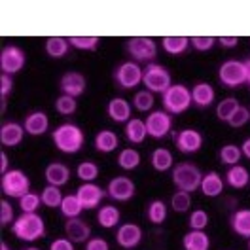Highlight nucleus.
Returning a JSON list of instances; mask_svg holds the SVG:
<instances>
[{
  "label": "nucleus",
  "mask_w": 250,
  "mask_h": 250,
  "mask_svg": "<svg viewBox=\"0 0 250 250\" xmlns=\"http://www.w3.org/2000/svg\"><path fill=\"white\" fill-rule=\"evenodd\" d=\"M51 141L55 144V148L61 154H78L80 150L85 144V133L82 131V127L72 122H64V124L57 125L51 131Z\"/></svg>",
  "instance_id": "nucleus-1"
},
{
  "label": "nucleus",
  "mask_w": 250,
  "mask_h": 250,
  "mask_svg": "<svg viewBox=\"0 0 250 250\" xmlns=\"http://www.w3.org/2000/svg\"><path fill=\"white\" fill-rule=\"evenodd\" d=\"M14 237L25 243H34L42 237H46V222L38 212H21L16 222L10 226Z\"/></svg>",
  "instance_id": "nucleus-2"
},
{
  "label": "nucleus",
  "mask_w": 250,
  "mask_h": 250,
  "mask_svg": "<svg viewBox=\"0 0 250 250\" xmlns=\"http://www.w3.org/2000/svg\"><path fill=\"white\" fill-rule=\"evenodd\" d=\"M171 180L176 189L193 193V191H197L199 186H201L203 172H201V169L195 163H191V161H180V163H176L172 167Z\"/></svg>",
  "instance_id": "nucleus-3"
},
{
  "label": "nucleus",
  "mask_w": 250,
  "mask_h": 250,
  "mask_svg": "<svg viewBox=\"0 0 250 250\" xmlns=\"http://www.w3.org/2000/svg\"><path fill=\"white\" fill-rule=\"evenodd\" d=\"M161 104H163V110L169 112L171 116L184 114L193 104V101H191V87H188L184 83H172L171 87L161 95Z\"/></svg>",
  "instance_id": "nucleus-4"
},
{
  "label": "nucleus",
  "mask_w": 250,
  "mask_h": 250,
  "mask_svg": "<svg viewBox=\"0 0 250 250\" xmlns=\"http://www.w3.org/2000/svg\"><path fill=\"white\" fill-rule=\"evenodd\" d=\"M0 189L6 199H21L31 191V178L21 169H10L8 172L0 174Z\"/></svg>",
  "instance_id": "nucleus-5"
},
{
  "label": "nucleus",
  "mask_w": 250,
  "mask_h": 250,
  "mask_svg": "<svg viewBox=\"0 0 250 250\" xmlns=\"http://www.w3.org/2000/svg\"><path fill=\"white\" fill-rule=\"evenodd\" d=\"M218 80L220 83L228 89H237L247 83L249 80V66L245 61L239 59H228L220 64L218 68Z\"/></svg>",
  "instance_id": "nucleus-6"
},
{
  "label": "nucleus",
  "mask_w": 250,
  "mask_h": 250,
  "mask_svg": "<svg viewBox=\"0 0 250 250\" xmlns=\"http://www.w3.org/2000/svg\"><path fill=\"white\" fill-rule=\"evenodd\" d=\"M142 85H146L144 89L152 91V93H165L172 85V76L169 68L165 64L159 62H150L144 66V76H142Z\"/></svg>",
  "instance_id": "nucleus-7"
},
{
  "label": "nucleus",
  "mask_w": 250,
  "mask_h": 250,
  "mask_svg": "<svg viewBox=\"0 0 250 250\" xmlns=\"http://www.w3.org/2000/svg\"><path fill=\"white\" fill-rule=\"evenodd\" d=\"M127 53L131 55V59L135 62H154L157 57V42L150 36H133L127 40L125 44Z\"/></svg>",
  "instance_id": "nucleus-8"
},
{
  "label": "nucleus",
  "mask_w": 250,
  "mask_h": 250,
  "mask_svg": "<svg viewBox=\"0 0 250 250\" xmlns=\"http://www.w3.org/2000/svg\"><path fill=\"white\" fill-rule=\"evenodd\" d=\"M142 76H144V68L135 61H124L114 70V82L118 83V87L127 91L137 89L142 83Z\"/></svg>",
  "instance_id": "nucleus-9"
},
{
  "label": "nucleus",
  "mask_w": 250,
  "mask_h": 250,
  "mask_svg": "<svg viewBox=\"0 0 250 250\" xmlns=\"http://www.w3.org/2000/svg\"><path fill=\"white\" fill-rule=\"evenodd\" d=\"M144 122H146V129H148V137H152L156 141H161L172 133V116L163 108L152 110Z\"/></svg>",
  "instance_id": "nucleus-10"
},
{
  "label": "nucleus",
  "mask_w": 250,
  "mask_h": 250,
  "mask_svg": "<svg viewBox=\"0 0 250 250\" xmlns=\"http://www.w3.org/2000/svg\"><path fill=\"white\" fill-rule=\"evenodd\" d=\"M27 64V53L16 44L4 46L0 51V70L2 74H10L14 76L19 70H23V66Z\"/></svg>",
  "instance_id": "nucleus-11"
},
{
  "label": "nucleus",
  "mask_w": 250,
  "mask_h": 250,
  "mask_svg": "<svg viewBox=\"0 0 250 250\" xmlns=\"http://www.w3.org/2000/svg\"><path fill=\"white\" fill-rule=\"evenodd\" d=\"M137 193V186L135 182L125 176V174H118L114 178H110L108 184H106V195L110 199H114L116 203H127L135 197Z\"/></svg>",
  "instance_id": "nucleus-12"
},
{
  "label": "nucleus",
  "mask_w": 250,
  "mask_h": 250,
  "mask_svg": "<svg viewBox=\"0 0 250 250\" xmlns=\"http://www.w3.org/2000/svg\"><path fill=\"white\" fill-rule=\"evenodd\" d=\"M172 139H174V144L178 148L180 154H186V156H191V154H197L201 148H203V133L197 131V129H180L178 133H172Z\"/></svg>",
  "instance_id": "nucleus-13"
},
{
  "label": "nucleus",
  "mask_w": 250,
  "mask_h": 250,
  "mask_svg": "<svg viewBox=\"0 0 250 250\" xmlns=\"http://www.w3.org/2000/svg\"><path fill=\"white\" fill-rule=\"evenodd\" d=\"M76 195H78L80 203L83 207V210H93L99 208L103 199L108 197L106 195V188H101L95 182H82L76 189Z\"/></svg>",
  "instance_id": "nucleus-14"
},
{
  "label": "nucleus",
  "mask_w": 250,
  "mask_h": 250,
  "mask_svg": "<svg viewBox=\"0 0 250 250\" xmlns=\"http://www.w3.org/2000/svg\"><path fill=\"white\" fill-rule=\"evenodd\" d=\"M142 237H144V231H142V228L139 224L125 222V224H120L116 228V243L124 250L137 249L142 243Z\"/></svg>",
  "instance_id": "nucleus-15"
},
{
  "label": "nucleus",
  "mask_w": 250,
  "mask_h": 250,
  "mask_svg": "<svg viewBox=\"0 0 250 250\" xmlns=\"http://www.w3.org/2000/svg\"><path fill=\"white\" fill-rule=\"evenodd\" d=\"M59 89H61L62 95H68V97L78 99L87 89V80H85V76L82 72H76V70L64 72L61 76V80H59Z\"/></svg>",
  "instance_id": "nucleus-16"
},
{
  "label": "nucleus",
  "mask_w": 250,
  "mask_h": 250,
  "mask_svg": "<svg viewBox=\"0 0 250 250\" xmlns=\"http://www.w3.org/2000/svg\"><path fill=\"white\" fill-rule=\"evenodd\" d=\"M64 237H68L74 245H85L91 239V226L82 218H72L64 222Z\"/></svg>",
  "instance_id": "nucleus-17"
},
{
  "label": "nucleus",
  "mask_w": 250,
  "mask_h": 250,
  "mask_svg": "<svg viewBox=\"0 0 250 250\" xmlns=\"http://www.w3.org/2000/svg\"><path fill=\"white\" fill-rule=\"evenodd\" d=\"M23 127L27 131V135L31 137H42L49 131V116L44 110H32L25 116Z\"/></svg>",
  "instance_id": "nucleus-18"
},
{
  "label": "nucleus",
  "mask_w": 250,
  "mask_h": 250,
  "mask_svg": "<svg viewBox=\"0 0 250 250\" xmlns=\"http://www.w3.org/2000/svg\"><path fill=\"white\" fill-rule=\"evenodd\" d=\"M25 127L17 122H6L0 127V144L4 148H17L25 139Z\"/></svg>",
  "instance_id": "nucleus-19"
},
{
  "label": "nucleus",
  "mask_w": 250,
  "mask_h": 250,
  "mask_svg": "<svg viewBox=\"0 0 250 250\" xmlns=\"http://www.w3.org/2000/svg\"><path fill=\"white\" fill-rule=\"evenodd\" d=\"M191 101L197 108H208L216 101V89L208 82H197L191 87Z\"/></svg>",
  "instance_id": "nucleus-20"
},
{
  "label": "nucleus",
  "mask_w": 250,
  "mask_h": 250,
  "mask_svg": "<svg viewBox=\"0 0 250 250\" xmlns=\"http://www.w3.org/2000/svg\"><path fill=\"white\" fill-rule=\"evenodd\" d=\"M44 178H46V184H49V186H66L70 180V167L61 163V161H51L44 169Z\"/></svg>",
  "instance_id": "nucleus-21"
},
{
  "label": "nucleus",
  "mask_w": 250,
  "mask_h": 250,
  "mask_svg": "<svg viewBox=\"0 0 250 250\" xmlns=\"http://www.w3.org/2000/svg\"><path fill=\"white\" fill-rule=\"evenodd\" d=\"M226 189V180L222 178V174L216 171H210L203 174V180H201V186H199V191L203 193L205 197L208 199H216L224 193Z\"/></svg>",
  "instance_id": "nucleus-22"
},
{
  "label": "nucleus",
  "mask_w": 250,
  "mask_h": 250,
  "mask_svg": "<svg viewBox=\"0 0 250 250\" xmlns=\"http://www.w3.org/2000/svg\"><path fill=\"white\" fill-rule=\"evenodd\" d=\"M106 114L116 124H127L131 120V104L124 97H112L106 104Z\"/></svg>",
  "instance_id": "nucleus-23"
},
{
  "label": "nucleus",
  "mask_w": 250,
  "mask_h": 250,
  "mask_svg": "<svg viewBox=\"0 0 250 250\" xmlns=\"http://www.w3.org/2000/svg\"><path fill=\"white\" fill-rule=\"evenodd\" d=\"M93 146L99 154H112V152H116L120 148V137L112 129H101L95 135Z\"/></svg>",
  "instance_id": "nucleus-24"
},
{
  "label": "nucleus",
  "mask_w": 250,
  "mask_h": 250,
  "mask_svg": "<svg viewBox=\"0 0 250 250\" xmlns=\"http://www.w3.org/2000/svg\"><path fill=\"white\" fill-rule=\"evenodd\" d=\"M97 224L103 229H114L122 224V210L116 205H103L97 208Z\"/></svg>",
  "instance_id": "nucleus-25"
},
{
  "label": "nucleus",
  "mask_w": 250,
  "mask_h": 250,
  "mask_svg": "<svg viewBox=\"0 0 250 250\" xmlns=\"http://www.w3.org/2000/svg\"><path fill=\"white\" fill-rule=\"evenodd\" d=\"M226 186L233 188V189H245L247 186H250V172L245 165H233L228 167V171L224 174Z\"/></svg>",
  "instance_id": "nucleus-26"
},
{
  "label": "nucleus",
  "mask_w": 250,
  "mask_h": 250,
  "mask_svg": "<svg viewBox=\"0 0 250 250\" xmlns=\"http://www.w3.org/2000/svg\"><path fill=\"white\" fill-rule=\"evenodd\" d=\"M124 135H125V139L131 142V144H135V146L142 144V142L146 141V137H148L146 122L141 120V118H131V120L125 124Z\"/></svg>",
  "instance_id": "nucleus-27"
},
{
  "label": "nucleus",
  "mask_w": 250,
  "mask_h": 250,
  "mask_svg": "<svg viewBox=\"0 0 250 250\" xmlns=\"http://www.w3.org/2000/svg\"><path fill=\"white\" fill-rule=\"evenodd\" d=\"M229 228L235 235L250 239V208H237L229 216Z\"/></svg>",
  "instance_id": "nucleus-28"
},
{
  "label": "nucleus",
  "mask_w": 250,
  "mask_h": 250,
  "mask_svg": "<svg viewBox=\"0 0 250 250\" xmlns=\"http://www.w3.org/2000/svg\"><path fill=\"white\" fill-rule=\"evenodd\" d=\"M150 165H152V169L157 172L172 171V167H174V156H172V152L169 148L159 146V148H156V150L150 154Z\"/></svg>",
  "instance_id": "nucleus-29"
},
{
  "label": "nucleus",
  "mask_w": 250,
  "mask_h": 250,
  "mask_svg": "<svg viewBox=\"0 0 250 250\" xmlns=\"http://www.w3.org/2000/svg\"><path fill=\"white\" fill-rule=\"evenodd\" d=\"M182 249L184 250H210V237L207 231L189 229L182 237Z\"/></svg>",
  "instance_id": "nucleus-30"
},
{
  "label": "nucleus",
  "mask_w": 250,
  "mask_h": 250,
  "mask_svg": "<svg viewBox=\"0 0 250 250\" xmlns=\"http://www.w3.org/2000/svg\"><path fill=\"white\" fill-rule=\"evenodd\" d=\"M189 44V36H163L161 38V47L165 53H169L172 57H180L188 51Z\"/></svg>",
  "instance_id": "nucleus-31"
},
{
  "label": "nucleus",
  "mask_w": 250,
  "mask_h": 250,
  "mask_svg": "<svg viewBox=\"0 0 250 250\" xmlns=\"http://www.w3.org/2000/svg\"><path fill=\"white\" fill-rule=\"evenodd\" d=\"M116 161H118V167L122 169V171H135V169H139V165H141L142 161V156L141 152L137 150V148H122L120 152H118V157H116Z\"/></svg>",
  "instance_id": "nucleus-32"
},
{
  "label": "nucleus",
  "mask_w": 250,
  "mask_h": 250,
  "mask_svg": "<svg viewBox=\"0 0 250 250\" xmlns=\"http://www.w3.org/2000/svg\"><path fill=\"white\" fill-rule=\"evenodd\" d=\"M167 214H169V205L163 199H152L146 207V218L154 226H161L167 220Z\"/></svg>",
  "instance_id": "nucleus-33"
},
{
  "label": "nucleus",
  "mask_w": 250,
  "mask_h": 250,
  "mask_svg": "<svg viewBox=\"0 0 250 250\" xmlns=\"http://www.w3.org/2000/svg\"><path fill=\"white\" fill-rule=\"evenodd\" d=\"M44 49H46V53L51 59H62L70 49V42L64 36H49L46 40Z\"/></svg>",
  "instance_id": "nucleus-34"
},
{
  "label": "nucleus",
  "mask_w": 250,
  "mask_h": 250,
  "mask_svg": "<svg viewBox=\"0 0 250 250\" xmlns=\"http://www.w3.org/2000/svg\"><path fill=\"white\" fill-rule=\"evenodd\" d=\"M59 212H61L62 218L72 220V218H80V214L83 212V207L80 203L78 195L76 193H68L62 197V203L59 207Z\"/></svg>",
  "instance_id": "nucleus-35"
},
{
  "label": "nucleus",
  "mask_w": 250,
  "mask_h": 250,
  "mask_svg": "<svg viewBox=\"0 0 250 250\" xmlns=\"http://www.w3.org/2000/svg\"><path fill=\"white\" fill-rule=\"evenodd\" d=\"M218 159L224 163V165H228V167L239 165V163H241V159H243L241 146H237V144H233V142L224 144V146L220 148V152H218Z\"/></svg>",
  "instance_id": "nucleus-36"
},
{
  "label": "nucleus",
  "mask_w": 250,
  "mask_h": 250,
  "mask_svg": "<svg viewBox=\"0 0 250 250\" xmlns=\"http://www.w3.org/2000/svg\"><path fill=\"white\" fill-rule=\"evenodd\" d=\"M99 174H101V167L91 159L80 161L78 167H76V176L82 182H95L99 178Z\"/></svg>",
  "instance_id": "nucleus-37"
},
{
  "label": "nucleus",
  "mask_w": 250,
  "mask_h": 250,
  "mask_svg": "<svg viewBox=\"0 0 250 250\" xmlns=\"http://www.w3.org/2000/svg\"><path fill=\"white\" fill-rule=\"evenodd\" d=\"M40 197H42V205H44L46 208H59L64 195H62L61 188L46 184L44 189L40 191Z\"/></svg>",
  "instance_id": "nucleus-38"
},
{
  "label": "nucleus",
  "mask_w": 250,
  "mask_h": 250,
  "mask_svg": "<svg viewBox=\"0 0 250 250\" xmlns=\"http://www.w3.org/2000/svg\"><path fill=\"white\" fill-rule=\"evenodd\" d=\"M154 104H156V97L152 91H148V89H141V91H137L135 97H133V108L139 110V112H146V114H150L152 110H154Z\"/></svg>",
  "instance_id": "nucleus-39"
},
{
  "label": "nucleus",
  "mask_w": 250,
  "mask_h": 250,
  "mask_svg": "<svg viewBox=\"0 0 250 250\" xmlns=\"http://www.w3.org/2000/svg\"><path fill=\"white\" fill-rule=\"evenodd\" d=\"M239 106H241V103L235 97H226V99H222L218 104H216V118H218L220 122H226L228 124Z\"/></svg>",
  "instance_id": "nucleus-40"
},
{
  "label": "nucleus",
  "mask_w": 250,
  "mask_h": 250,
  "mask_svg": "<svg viewBox=\"0 0 250 250\" xmlns=\"http://www.w3.org/2000/svg\"><path fill=\"white\" fill-rule=\"evenodd\" d=\"M169 207H171L174 212H178V214H186V212H189V208H191V193L176 189V191L171 195Z\"/></svg>",
  "instance_id": "nucleus-41"
},
{
  "label": "nucleus",
  "mask_w": 250,
  "mask_h": 250,
  "mask_svg": "<svg viewBox=\"0 0 250 250\" xmlns=\"http://www.w3.org/2000/svg\"><path fill=\"white\" fill-rule=\"evenodd\" d=\"M208 224H210V216H208V212L203 210V208H195V210H191L189 216H188V228H189V229L205 231V229L208 228Z\"/></svg>",
  "instance_id": "nucleus-42"
},
{
  "label": "nucleus",
  "mask_w": 250,
  "mask_h": 250,
  "mask_svg": "<svg viewBox=\"0 0 250 250\" xmlns=\"http://www.w3.org/2000/svg\"><path fill=\"white\" fill-rule=\"evenodd\" d=\"M78 110V101L74 97H68V95H59L55 99V112L61 114V116H72L74 112Z\"/></svg>",
  "instance_id": "nucleus-43"
},
{
  "label": "nucleus",
  "mask_w": 250,
  "mask_h": 250,
  "mask_svg": "<svg viewBox=\"0 0 250 250\" xmlns=\"http://www.w3.org/2000/svg\"><path fill=\"white\" fill-rule=\"evenodd\" d=\"M68 42L74 49H80V51H95L99 47L101 38L99 36H70Z\"/></svg>",
  "instance_id": "nucleus-44"
},
{
  "label": "nucleus",
  "mask_w": 250,
  "mask_h": 250,
  "mask_svg": "<svg viewBox=\"0 0 250 250\" xmlns=\"http://www.w3.org/2000/svg\"><path fill=\"white\" fill-rule=\"evenodd\" d=\"M40 205H42L40 193L29 191L27 195H23V197L19 199V210H21V212H38Z\"/></svg>",
  "instance_id": "nucleus-45"
},
{
  "label": "nucleus",
  "mask_w": 250,
  "mask_h": 250,
  "mask_svg": "<svg viewBox=\"0 0 250 250\" xmlns=\"http://www.w3.org/2000/svg\"><path fill=\"white\" fill-rule=\"evenodd\" d=\"M249 122H250V108L241 104L239 108L235 110V114L231 116V120L228 122V125L233 127V129H239V127H245Z\"/></svg>",
  "instance_id": "nucleus-46"
},
{
  "label": "nucleus",
  "mask_w": 250,
  "mask_h": 250,
  "mask_svg": "<svg viewBox=\"0 0 250 250\" xmlns=\"http://www.w3.org/2000/svg\"><path fill=\"white\" fill-rule=\"evenodd\" d=\"M14 222H16L14 207H12V203L4 197V199L0 201V226H2V228H6V226H12Z\"/></svg>",
  "instance_id": "nucleus-47"
},
{
  "label": "nucleus",
  "mask_w": 250,
  "mask_h": 250,
  "mask_svg": "<svg viewBox=\"0 0 250 250\" xmlns=\"http://www.w3.org/2000/svg\"><path fill=\"white\" fill-rule=\"evenodd\" d=\"M216 42H218V38H214V36H191L189 38L191 47L197 51H210Z\"/></svg>",
  "instance_id": "nucleus-48"
},
{
  "label": "nucleus",
  "mask_w": 250,
  "mask_h": 250,
  "mask_svg": "<svg viewBox=\"0 0 250 250\" xmlns=\"http://www.w3.org/2000/svg\"><path fill=\"white\" fill-rule=\"evenodd\" d=\"M49 250H76V245L68 237H57L49 243Z\"/></svg>",
  "instance_id": "nucleus-49"
},
{
  "label": "nucleus",
  "mask_w": 250,
  "mask_h": 250,
  "mask_svg": "<svg viewBox=\"0 0 250 250\" xmlns=\"http://www.w3.org/2000/svg\"><path fill=\"white\" fill-rule=\"evenodd\" d=\"M12 91H14V78L10 74H0V95H2V99H6Z\"/></svg>",
  "instance_id": "nucleus-50"
},
{
  "label": "nucleus",
  "mask_w": 250,
  "mask_h": 250,
  "mask_svg": "<svg viewBox=\"0 0 250 250\" xmlns=\"http://www.w3.org/2000/svg\"><path fill=\"white\" fill-rule=\"evenodd\" d=\"M85 250H110V245L104 237H91L85 243Z\"/></svg>",
  "instance_id": "nucleus-51"
},
{
  "label": "nucleus",
  "mask_w": 250,
  "mask_h": 250,
  "mask_svg": "<svg viewBox=\"0 0 250 250\" xmlns=\"http://www.w3.org/2000/svg\"><path fill=\"white\" fill-rule=\"evenodd\" d=\"M218 44L226 49H231V47L239 46V36H220Z\"/></svg>",
  "instance_id": "nucleus-52"
},
{
  "label": "nucleus",
  "mask_w": 250,
  "mask_h": 250,
  "mask_svg": "<svg viewBox=\"0 0 250 250\" xmlns=\"http://www.w3.org/2000/svg\"><path fill=\"white\" fill-rule=\"evenodd\" d=\"M8 154L6 152H0V174H4V172H8Z\"/></svg>",
  "instance_id": "nucleus-53"
},
{
  "label": "nucleus",
  "mask_w": 250,
  "mask_h": 250,
  "mask_svg": "<svg viewBox=\"0 0 250 250\" xmlns=\"http://www.w3.org/2000/svg\"><path fill=\"white\" fill-rule=\"evenodd\" d=\"M241 152H243V157L250 159V137H247L243 144H241Z\"/></svg>",
  "instance_id": "nucleus-54"
},
{
  "label": "nucleus",
  "mask_w": 250,
  "mask_h": 250,
  "mask_svg": "<svg viewBox=\"0 0 250 250\" xmlns=\"http://www.w3.org/2000/svg\"><path fill=\"white\" fill-rule=\"evenodd\" d=\"M245 62H247V66H249V80H247V83L250 85V59H247Z\"/></svg>",
  "instance_id": "nucleus-55"
},
{
  "label": "nucleus",
  "mask_w": 250,
  "mask_h": 250,
  "mask_svg": "<svg viewBox=\"0 0 250 250\" xmlns=\"http://www.w3.org/2000/svg\"><path fill=\"white\" fill-rule=\"evenodd\" d=\"M0 250H10V249H8V245H6V243H4V241H2V243H0Z\"/></svg>",
  "instance_id": "nucleus-56"
},
{
  "label": "nucleus",
  "mask_w": 250,
  "mask_h": 250,
  "mask_svg": "<svg viewBox=\"0 0 250 250\" xmlns=\"http://www.w3.org/2000/svg\"><path fill=\"white\" fill-rule=\"evenodd\" d=\"M23 250H42V249H38V247H29V249H23Z\"/></svg>",
  "instance_id": "nucleus-57"
},
{
  "label": "nucleus",
  "mask_w": 250,
  "mask_h": 250,
  "mask_svg": "<svg viewBox=\"0 0 250 250\" xmlns=\"http://www.w3.org/2000/svg\"><path fill=\"white\" fill-rule=\"evenodd\" d=\"M249 250H250V239H249Z\"/></svg>",
  "instance_id": "nucleus-58"
},
{
  "label": "nucleus",
  "mask_w": 250,
  "mask_h": 250,
  "mask_svg": "<svg viewBox=\"0 0 250 250\" xmlns=\"http://www.w3.org/2000/svg\"><path fill=\"white\" fill-rule=\"evenodd\" d=\"M249 44H250V42H249Z\"/></svg>",
  "instance_id": "nucleus-59"
}]
</instances>
